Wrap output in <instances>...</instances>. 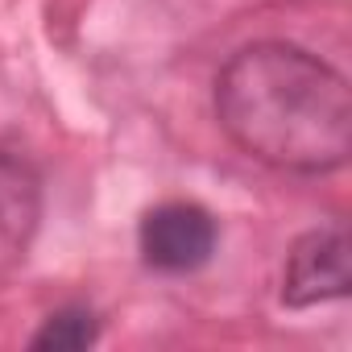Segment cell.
Listing matches in <instances>:
<instances>
[{
	"label": "cell",
	"mask_w": 352,
	"mask_h": 352,
	"mask_svg": "<svg viewBox=\"0 0 352 352\" xmlns=\"http://www.w3.org/2000/svg\"><path fill=\"white\" fill-rule=\"evenodd\" d=\"M216 120L257 162L327 174L352 149L348 79L290 42H253L216 75Z\"/></svg>",
	"instance_id": "cell-1"
},
{
	"label": "cell",
	"mask_w": 352,
	"mask_h": 352,
	"mask_svg": "<svg viewBox=\"0 0 352 352\" xmlns=\"http://www.w3.org/2000/svg\"><path fill=\"white\" fill-rule=\"evenodd\" d=\"M216 236H220V224L208 208L191 199H170L141 216L137 249H141V261L157 274H195L199 265L212 261Z\"/></svg>",
	"instance_id": "cell-2"
},
{
	"label": "cell",
	"mask_w": 352,
	"mask_h": 352,
	"mask_svg": "<svg viewBox=\"0 0 352 352\" xmlns=\"http://www.w3.org/2000/svg\"><path fill=\"white\" fill-rule=\"evenodd\" d=\"M348 232L344 224L315 228L298 236L286 253L282 270V302L286 307H319L348 294Z\"/></svg>",
	"instance_id": "cell-3"
},
{
	"label": "cell",
	"mask_w": 352,
	"mask_h": 352,
	"mask_svg": "<svg viewBox=\"0 0 352 352\" xmlns=\"http://www.w3.org/2000/svg\"><path fill=\"white\" fill-rule=\"evenodd\" d=\"M42 220V183L30 162L0 153V274L17 265Z\"/></svg>",
	"instance_id": "cell-4"
},
{
	"label": "cell",
	"mask_w": 352,
	"mask_h": 352,
	"mask_svg": "<svg viewBox=\"0 0 352 352\" xmlns=\"http://www.w3.org/2000/svg\"><path fill=\"white\" fill-rule=\"evenodd\" d=\"M96 340H100L96 311H87V307H63V311L46 315V323L34 331L30 348H42V352H79V348H91Z\"/></svg>",
	"instance_id": "cell-5"
}]
</instances>
